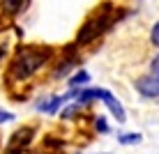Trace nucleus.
I'll use <instances>...</instances> for the list:
<instances>
[{
  "mask_svg": "<svg viewBox=\"0 0 159 154\" xmlns=\"http://www.w3.org/2000/svg\"><path fill=\"white\" fill-rule=\"evenodd\" d=\"M113 19H116V16H113V7H111V5H104L102 9H97V12L92 14L83 25H81L79 37H76V44H90V42H95L97 37H99L102 32L113 23Z\"/></svg>",
  "mask_w": 159,
  "mask_h": 154,
  "instance_id": "nucleus-2",
  "label": "nucleus"
},
{
  "mask_svg": "<svg viewBox=\"0 0 159 154\" xmlns=\"http://www.w3.org/2000/svg\"><path fill=\"white\" fill-rule=\"evenodd\" d=\"M60 103H62V97H48L46 101L37 103V111H42V113H56Z\"/></svg>",
  "mask_w": 159,
  "mask_h": 154,
  "instance_id": "nucleus-6",
  "label": "nucleus"
},
{
  "mask_svg": "<svg viewBox=\"0 0 159 154\" xmlns=\"http://www.w3.org/2000/svg\"><path fill=\"white\" fill-rule=\"evenodd\" d=\"M136 90L148 99H157L159 97V76H141L136 81Z\"/></svg>",
  "mask_w": 159,
  "mask_h": 154,
  "instance_id": "nucleus-4",
  "label": "nucleus"
},
{
  "mask_svg": "<svg viewBox=\"0 0 159 154\" xmlns=\"http://www.w3.org/2000/svg\"><path fill=\"white\" fill-rule=\"evenodd\" d=\"M118 140L122 145H134V143H141V134H122L118 136Z\"/></svg>",
  "mask_w": 159,
  "mask_h": 154,
  "instance_id": "nucleus-8",
  "label": "nucleus"
},
{
  "mask_svg": "<svg viewBox=\"0 0 159 154\" xmlns=\"http://www.w3.org/2000/svg\"><path fill=\"white\" fill-rule=\"evenodd\" d=\"M88 81H90V74H88V71H79V74H74V76H72L69 85H72V87H76V85H85Z\"/></svg>",
  "mask_w": 159,
  "mask_h": 154,
  "instance_id": "nucleus-7",
  "label": "nucleus"
},
{
  "mask_svg": "<svg viewBox=\"0 0 159 154\" xmlns=\"http://www.w3.org/2000/svg\"><path fill=\"white\" fill-rule=\"evenodd\" d=\"M95 126H97V131H102V134H106V131H108V124H106V120H104V117H97L95 120Z\"/></svg>",
  "mask_w": 159,
  "mask_h": 154,
  "instance_id": "nucleus-10",
  "label": "nucleus"
},
{
  "mask_svg": "<svg viewBox=\"0 0 159 154\" xmlns=\"http://www.w3.org/2000/svg\"><path fill=\"white\" fill-rule=\"evenodd\" d=\"M53 51L48 46H23L14 55L12 64H9V78L14 83H23V81L32 78L44 64L51 60Z\"/></svg>",
  "mask_w": 159,
  "mask_h": 154,
  "instance_id": "nucleus-1",
  "label": "nucleus"
},
{
  "mask_svg": "<svg viewBox=\"0 0 159 154\" xmlns=\"http://www.w3.org/2000/svg\"><path fill=\"white\" fill-rule=\"evenodd\" d=\"M21 7H23V0H0V16L9 21Z\"/></svg>",
  "mask_w": 159,
  "mask_h": 154,
  "instance_id": "nucleus-5",
  "label": "nucleus"
},
{
  "mask_svg": "<svg viewBox=\"0 0 159 154\" xmlns=\"http://www.w3.org/2000/svg\"><path fill=\"white\" fill-rule=\"evenodd\" d=\"M150 39H152V44H155V46H159V21L155 23V28H152V35H150Z\"/></svg>",
  "mask_w": 159,
  "mask_h": 154,
  "instance_id": "nucleus-11",
  "label": "nucleus"
},
{
  "mask_svg": "<svg viewBox=\"0 0 159 154\" xmlns=\"http://www.w3.org/2000/svg\"><path fill=\"white\" fill-rule=\"evenodd\" d=\"M32 134H35V129H32V126H23V129L14 131V136L9 138V145H7V154H19V152H23L25 147L30 145Z\"/></svg>",
  "mask_w": 159,
  "mask_h": 154,
  "instance_id": "nucleus-3",
  "label": "nucleus"
},
{
  "mask_svg": "<svg viewBox=\"0 0 159 154\" xmlns=\"http://www.w3.org/2000/svg\"><path fill=\"white\" fill-rule=\"evenodd\" d=\"M81 106H83V103H74V106L65 108V111H62V117H72V115H76V113H81Z\"/></svg>",
  "mask_w": 159,
  "mask_h": 154,
  "instance_id": "nucleus-9",
  "label": "nucleus"
},
{
  "mask_svg": "<svg viewBox=\"0 0 159 154\" xmlns=\"http://www.w3.org/2000/svg\"><path fill=\"white\" fill-rule=\"evenodd\" d=\"M152 76H159V55H155L152 60Z\"/></svg>",
  "mask_w": 159,
  "mask_h": 154,
  "instance_id": "nucleus-13",
  "label": "nucleus"
},
{
  "mask_svg": "<svg viewBox=\"0 0 159 154\" xmlns=\"http://www.w3.org/2000/svg\"><path fill=\"white\" fill-rule=\"evenodd\" d=\"M12 117H14L12 113H7V111H0V124H2V122H9Z\"/></svg>",
  "mask_w": 159,
  "mask_h": 154,
  "instance_id": "nucleus-12",
  "label": "nucleus"
}]
</instances>
